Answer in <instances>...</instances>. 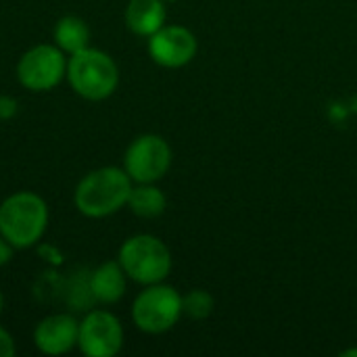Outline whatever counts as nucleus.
<instances>
[{
	"mask_svg": "<svg viewBox=\"0 0 357 357\" xmlns=\"http://www.w3.org/2000/svg\"><path fill=\"white\" fill-rule=\"evenodd\" d=\"M132 178L121 167H98L88 172L75 186V207L86 218H107L128 205Z\"/></svg>",
	"mask_w": 357,
	"mask_h": 357,
	"instance_id": "nucleus-1",
	"label": "nucleus"
},
{
	"mask_svg": "<svg viewBox=\"0 0 357 357\" xmlns=\"http://www.w3.org/2000/svg\"><path fill=\"white\" fill-rule=\"evenodd\" d=\"M48 228V207L36 192L21 190L0 205V234L15 247H33Z\"/></svg>",
	"mask_w": 357,
	"mask_h": 357,
	"instance_id": "nucleus-2",
	"label": "nucleus"
},
{
	"mask_svg": "<svg viewBox=\"0 0 357 357\" xmlns=\"http://www.w3.org/2000/svg\"><path fill=\"white\" fill-rule=\"evenodd\" d=\"M67 79L82 98L105 100L117 90L119 69L107 52L88 46L75 54H69Z\"/></svg>",
	"mask_w": 357,
	"mask_h": 357,
	"instance_id": "nucleus-3",
	"label": "nucleus"
},
{
	"mask_svg": "<svg viewBox=\"0 0 357 357\" xmlns=\"http://www.w3.org/2000/svg\"><path fill=\"white\" fill-rule=\"evenodd\" d=\"M117 261L128 278L144 287L163 282L172 272V253L167 245L153 234H136L128 238L119 249Z\"/></svg>",
	"mask_w": 357,
	"mask_h": 357,
	"instance_id": "nucleus-4",
	"label": "nucleus"
},
{
	"mask_svg": "<svg viewBox=\"0 0 357 357\" xmlns=\"http://www.w3.org/2000/svg\"><path fill=\"white\" fill-rule=\"evenodd\" d=\"M182 318V295L163 282L149 284L132 305V320L146 335H163Z\"/></svg>",
	"mask_w": 357,
	"mask_h": 357,
	"instance_id": "nucleus-5",
	"label": "nucleus"
},
{
	"mask_svg": "<svg viewBox=\"0 0 357 357\" xmlns=\"http://www.w3.org/2000/svg\"><path fill=\"white\" fill-rule=\"evenodd\" d=\"M67 75L65 52L56 44H38L25 50L17 63V77L31 92H48Z\"/></svg>",
	"mask_w": 357,
	"mask_h": 357,
	"instance_id": "nucleus-6",
	"label": "nucleus"
},
{
	"mask_svg": "<svg viewBox=\"0 0 357 357\" xmlns=\"http://www.w3.org/2000/svg\"><path fill=\"white\" fill-rule=\"evenodd\" d=\"M172 167V149L157 134H142L128 146L123 169L136 184H155Z\"/></svg>",
	"mask_w": 357,
	"mask_h": 357,
	"instance_id": "nucleus-7",
	"label": "nucleus"
},
{
	"mask_svg": "<svg viewBox=\"0 0 357 357\" xmlns=\"http://www.w3.org/2000/svg\"><path fill=\"white\" fill-rule=\"evenodd\" d=\"M77 347L88 357H113L123 347L121 322L105 310H90L79 322Z\"/></svg>",
	"mask_w": 357,
	"mask_h": 357,
	"instance_id": "nucleus-8",
	"label": "nucleus"
},
{
	"mask_svg": "<svg viewBox=\"0 0 357 357\" xmlns=\"http://www.w3.org/2000/svg\"><path fill=\"white\" fill-rule=\"evenodd\" d=\"M197 38L184 25H163L149 38L151 59L165 69H180L197 54Z\"/></svg>",
	"mask_w": 357,
	"mask_h": 357,
	"instance_id": "nucleus-9",
	"label": "nucleus"
},
{
	"mask_svg": "<svg viewBox=\"0 0 357 357\" xmlns=\"http://www.w3.org/2000/svg\"><path fill=\"white\" fill-rule=\"evenodd\" d=\"M79 322L71 314H50L38 322L33 343L44 356H63L77 345Z\"/></svg>",
	"mask_w": 357,
	"mask_h": 357,
	"instance_id": "nucleus-10",
	"label": "nucleus"
},
{
	"mask_svg": "<svg viewBox=\"0 0 357 357\" xmlns=\"http://www.w3.org/2000/svg\"><path fill=\"white\" fill-rule=\"evenodd\" d=\"M128 289V274L119 261H105L90 272V291L96 303L113 305L117 303Z\"/></svg>",
	"mask_w": 357,
	"mask_h": 357,
	"instance_id": "nucleus-11",
	"label": "nucleus"
},
{
	"mask_svg": "<svg viewBox=\"0 0 357 357\" xmlns=\"http://www.w3.org/2000/svg\"><path fill=\"white\" fill-rule=\"evenodd\" d=\"M165 0H130L126 6V25L136 36L151 38L165 25Z\"/></svg>",
	"mask_w": 357,
	"mask_h": 357,
	"instance_id": "nucleus-12",
	"label": "nucleus"
},
{
	"mask_svg": "<svg viewBox=\"0 0 357 357\" xmlns=\"http://www.w3.org/2000/svg\"><path fill=\"white\" fill-rule=\"evenodd\" d=\"M54 44L65 54H75L90 44V29L84 19L75 15L61 17L54 25Z\"/></svg>",
	"mask_w": 357,
	"mask_h": 357,
	"instance_id": "nucleus-13",
	"label": "nucleus"
},
{
	"mask_svg": "<svg viewBox=\"0 0 357 357\" xmlns=\"http://www.w3.org/2000/svg\"><path fill=\"white\" fill-rule=\"evenodd\" d=\"M128 207L138 218L153 220L165 211L167 199H165L163 190L157 188L155 184H136V186H132V192L128 197Z\"/></svg>",
	"mask_w": 357,
	"mask_h": 357,
	"instance_id": "nucleus-14",
	"label": "nucleus"
},
{
	"mask_svg": "<svg viewBox=\"0 0 357 357\" xmlns=\"http://www.w3.org/2000/svg\"><path fill=\"white\" fill-rule=\"evenodd\" d=\"M215 301L213 297L203 291V289H195L186 295H182V316L190 318V320H205L213 314Z\"/></svg>",
	"mask_w": 357,
	"mask_h": 357,
	"instance_id": "nucleus-15",
	"label": "nucleus"
},
{
	"mask_svg": "<svg viewBox=\"0 0 357 357\" xmlns=\"http://www.w3.org/2000/svg\"><path fill=\"white\" fill-rule=\"evenodd\" d=\"M15 356V341L13 337L0 326V357Z\"/></svg>",
	"mask_w": 357,
	"mask_h": 357,
	"instance_id": "nucleus-16",
	"label": "nucleus"
},
{
	"mask_svg": "<svg viewBox=\"0 0 357 357\" xmlns=\"http://www.w3.org/2000/svg\"><path fill=\"white\" fill-rule=\"evenodd\" d=\"M17 113V100L10 96H0V119H10Z\"/></svg>",
	"mask_w": 357,
	"mask_h": 357,
	"instance_id": "nucleus-17",
	"label": "nucleus"
},
{
	"mask_svg": "<svg viewBox=\"0 0 357 357\" xmlns=\"http://www.w3.org/2000/svg\"><path fill=\"white\" fill-rule=\"evenodd\" d=\"M13 249H15V247H13V245H10V243L0 234V268H2V266H6V264L10 261V257H13Z\"/></svg>",
	"mask_w": 357,
	"mask_h": 357,
	"instance_id": "nucleus-18",
	"label": "nucleus"
},
{
	"mask_svg": "<svg viewBox=\"0 0 357 357\" xmlns=\"http://www.w3.org/2000/svg\"><path fill=\"white\" fill-rule=\"evenodd\" d=\"M341 356H343V357H356L357 349H345V351H341Z\"/></svg>",
	"mask_w": 357,
	"mask_h": 357,
	"instance_id": "nucleus-19",
	"label": "nucleus"
},
{
	"mask_svg": "<svg viewBox=\"0 0 357 357\" xmlns=\"http://www.w3.org/2000/svg\"><path fill=\"white\" fill-rule=\"evenodd\" d=\"M2 307H4V297H2V291H0V314H2Z\"/></svg>",
	"mask_w": 357,
	"mask_h": 357,
	"instance_id": "nucleus-20",
	"label": "nucleus"
}]
</instances>
